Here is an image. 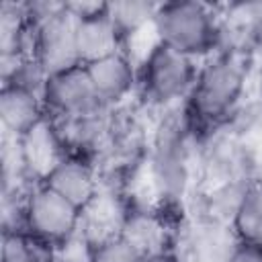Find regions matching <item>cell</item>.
Masks as SVG:
<instances>
[{"instance_id": "cell-2", "label": "cell", "mask_w": 262, "mask_h": 262, "mask_svg": "<svg viewBox=\"0 0 262 262\" xmlns=\"http://www.w3.org/2000/svg\"><path fill=\"white\" fill-rule=\"evenodd\" d=\"M196 76V59L156 39L137 66V88L147 102L168 106L190 94Z\"/></svg>"}, {"instance_id": "cell-1", "label": "cell", "mask_w": 262, "mask_h": 262, "mask_svg": "<svg viewBox=\"0 0 262 262\" xmlns=\"http://www.w3.org/2000/svg\"><path fill=\"white\" fill-rule=\"evenodd\" d=\"M158 41L192 57H209L223 39V27L209 4L178 0L158 4L154 25Z\"/></svg>"}, {"instance_id": "cell-18", "label": "cell", "mask_w": 262, "mask_h": 262, "mask_svg": "<svg viewBox=\"0 0 262 262\" xmlns=\"http://www.w3.org/2000/svg\"><path fill=\"white\" fill-rule=\"evenodd\" d=\"M145 258L121 235L104 239L88 250V262H143Z\"/></svg>"}, {"instance_id": "cell-12", "label": "cell", "mask_w": 262, "mask_h": 262, "mask_svg": "<svg viewBox=\"0 0 262 262\" xmlns=\"http://www.w3.org/2000/svg\"><path fill=\"white\" fill-rule=\"evenodd\" d=\"M43 184L68 199L78 209H86L96 196H98V180L94 170L80 162V160H68L63 158L57 162L43 178Z\"/></svg>"}, {"instance_id": "cell-3", "label": "cell", "mask_w": 262, "mask_h": 262, "mask_svg": "<svg viewBox=\"0 0 262 262\" xmlns=\"http://www.w3.org/2000/svg\"><path fill=\"white\" fill-rule=\"evenodd\" d=\"M248 78V66L237 53L211 57L199 68L196 82L190 90L194 113L205 121H221L237 106Z\"/></svg>"}, {"instance_id": "cell-20", "label": "cell", "mask_w": 262, "mask_h": 262, "mask_svg": "<svg viewBox=\"0 0 262 262\" xmlns=\"http://www.w3.org/2000/svg\"><path fill=\"white\" fill-rule=\"evenodd\" d=\"M143 262H182L180 256L176 254H170V252H160V254H154L149 258H145Z\"/></svg>"}, {"instance_id": "cell-14", "label": "cell", "mask_w": 262, "mask_h": 262, "mask_svg": "<svg viewBox=\"0 0 262 262\" xmlns=\"http://www.w3.org/2000/svg\"><path fill=\"white\" fill-rule=\"evenodd\" d=\"M231 229L239 242L262 246V180L246 184L231 215Z\"/></svg>"}, {"instance_id": "cell-7", "label": "cell", "mask_w": 262, "mask_h": 262, "mask_svg": "<svg viewBox=\"0 0 262 262\" xmlns=\"http://www.w3.org/2000/svg\"><path fill=\"white\" fill-rule=\"evenodd\" d=\"M149 178L162 199H176L184 192L188 182V158L182 127L176 123H166L158 133L149 162Z\"/></svg>"}, {"instance_id": "cell-16", "label": "cell", "mask_w": 262, "mask_h": 262, "mask_svg": "<svg viewBox=\"0 0 262 262\" xmlns=\"http://www.w3.org/2000/svg\"><path fill=\"white\" fill-rule=\"evenodd\" d=\"M156 10H158V4L154 2H137V0L106 2V14L115 25L123 43L139 35L147 25H154Z\"/></svg>"}, {"instance_id": "cell-6", "label": "cell", "mask_w": 262, "mask_h": 262, "mask_svg": "<svg viewBox=\"0 0 262 262\" xmlns=\"http://www.w3.org/2000/svg\"><path fill=\"white\" fill-rule=\"evenodd\" d=\"M41 100L45 113L55 115L59 121L96 115L102 108L84 63L47 76Z\"/></svg>"}, {"instance_id": "cell-4", "label": "cell", "mask_w": 262, "mask_h": 262, "mask_svg": "<svg viewBox=\"0 0 262 262\" xmlns=\"http://www.w3.org/2000/svg\"><path fill=\"white\" fill-rule=\"evenodd\" d=\"M82 225V209L43 182L25 196V229L41 244L66 246Z\"/></svg>"}, {"instance_id": "cell-5", "label": "cell", "mask_w": 262, "mask_h": 262, "mask_svg": "<svg viewBox=\"0 0 262 262\" xmlns=\"http://www.w3.org/2000/svg\"><path fill=\"white\" fill-rule=\"evenodd\" d=\"M31 25V57H35L49 76L82 63L76 49V16L68 4H61L47 18Z\"/></svg>"}, {"instance_id": "cell-9", "label": "cell", "mask_w": 262, "mask_h": 262, "mask_svg": "<svg viewBox=\"0 0 262 262\" xmlns=\"http://www.w3.org/2000/svg\"><path fill=\"white\" fill-rule=\"evenodd\" d=\"M84 66L102 106L119 104L137 88V66L123 49Z\"/></svg>"}, {"instance_id": "cell-11", "label": "cell", "mask_w": 262, "mask_h": 262, "mask_svg": "<svg viewBox=\"0 0 262 262\" xmlns=\"http://www.w3.org/2000/svg\"><path fill=\"white\" fill-rule=\"evenodd\" d=\"M239 239L221 221H205L190 229L184 239L182 262H231Z\"/></svg>"}, {"instance_id": "cell-13", "label": "cell", "mask_w": 262, "mask_h": 262, "mask_svg": "<svg viewBox=\"0 0 262 262\" xmlns=\"http://www.w3.org/2000/svg\"><path fill=\"white\" fill-rule=\"evenodd\" d=\"M59 133L49 127L47 121H43L39 127H35L31 133L20 137V147H23V158L27 164V170L39 172L41 178L63 158H59Z\"/></svg>"}, {"instance_id": "cell-21", "label": "cell", "mask_w": 262, "mask_h": 262, "mask_svg": "<svg viewBox=\"0 0 262 262\" xmlns=\"http://www.w3.org/2000/svg\"><path fill=\"white\" fill-rule=\"evenodd\" d=\"M260 88H262V66H260Z\"/></svg>"}, {"instance_id": "cell-10", "label": "cell", "mask_w": 262, "mask_h": 262, "mask_svg": "<svg viewBox=\"0 0 262 262\" xmlns=\"http://www.w3.org/2000/svg\"><path fill=\"white\" fill-rule=\"evenodd\" d=\"M0 119L6 135L18 137V139L25 137L45 121V106H43L41 94L12 86V84H2Z\"/></svg>"}, {"instance_id": "cell-19", "label": "cell", "mask_w": 262, "mask_h": 262, "mask_svg": "<svg viewBox=\"0 0 262 262\" xmlns=\"http://www.w3.org/2000/svg\"><path fill=\"white\" fill-rule=\"evenodd\" d=\"M231 262H262V246L239 242L233 252Z\"/></svg>"}, {"instance_id": "cell-8", "label": "cell", "mask_w": 262, "mask_h": 262, "mask_svg": "<svg viewBox=\"0 0 262 262\" xmlns=\"http://www.w3.org/2000/svg\"><path fill=\"white\" fill-rule=\"evenodd\" d=\"M76 16V49L82 63L96 61L121 51V37L102 4H68Z\"/></svg>"}, {"instance_id": "cell-15", "label": "cell", "mask_w": 262, "mask_h": 262, "mask_svg": "<svg viewBox=\"0 0 262 262\" xmlns=\"http://www.w3.org/2000/svg\"><path fill=\"white\" fill-rule=\"evenodd\" d=\"M119 235L123 239H127L143 258L164 252V246H162L166 239L164 225L147 211L125 215Z\"/></svg>"}, {"instance_id": "cell-17", "label": "cell", "mask_w": 262, "mask_h": 262, "mask_svg": "<svg viewBox=\"0 0 262 262\" xmlns=\"http://www.w3.org/2000/svg\"><path fill=\"white\" fill-rule=\"evenodd\" d=\"M2 262H43L41 242L20 231H4Z\"/></svg>"}]
</instances>
